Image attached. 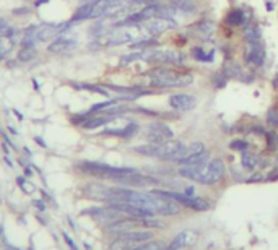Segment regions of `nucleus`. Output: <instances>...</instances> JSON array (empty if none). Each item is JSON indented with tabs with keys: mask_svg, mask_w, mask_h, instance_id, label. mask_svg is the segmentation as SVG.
Masks as SVG:
<instances>
[{
	"mask_svg": "<svg viewBox=\"0 0 278 250\" xmlns=\"http://www.w3.org/2000/svg\"><path fill=\"white\" fill-rule=\"evenodd\" d=\"M192 56H194L195 60H199V62H212L215 52L212 51L210 54H205L204 49H200V47H194V49H192Z\"/></svg>",
	"mask_w": 278,
	"mask_h": 250,
	"instance_id": "obj_27",
	"label": "nucleus"
},
{
	"mask_svg": "<svg viewBox=\"0 0 278 250\" xmlns=\"http://www.w3.org/2000/svg\"><path fill=\"white\" fill-rule=\"evenodd\" d=\"M267 122H269V125L272 129H277L278 127V111L270 109L269 114H267Z\"/></svg>",
	"mask_w": 278,
	"mask_h": 250,
	"instance_id": "obj_32",
	"label": "nucleus"
},
{
	"mask_svg": "<svg viewBox=\"0 0 278 250\" xmlns=\"http://www.w3.org/2000/svg\"><path fill=\"white\" fill-rule=\"evenodd\" d=\"M169 106L176 111H181V112H185V111H192L197 106V98L192 96V94H185V93H178L173 94L169 98Z\"/></svg>",
	"mask_w": 278,
	"mask_h": 250,
	"instance_id": "obj_15",
	"label": "nucleus"
},
{
	"mask_svg": "<svg viewBox=\"0 0 278 250\" xmlns=\"http://www.w3.org/2000/svg\"><path fill=\"white\" fill-rule=\"evenodd\" d=\"M7 250H18V249H17V247H12V246H8V247H7Z\"/></svg>",
	"mask_w": 278,
	"mask_h": 250,
	"instance_id": "obj_38",
	"label": "nucleus"
},
{
	"mask_svg": "<svg viewBox=\"0 0 278 250\" xmlns=\"http://www.w3.org/2000/svg\"><path fill=\"white\" fill-rule=\"evenodd\" d=\"M195 31H197V36H199L202 41H212L215 28H213V25L210 21H202V23H199V26L195 28Z\"/></svg>",
	"mask_w": 278,
	"mask_h": 250,
	"instance_id": "obj_20",
	"label": "nucleus"
},
{
	"mask_svg": "<svg viewBox=\"0 0 278 250\" xmlns=\"http://www.w3.org/2000/svg\"><path fill=\"white\" fill-rule=\"evenodd\" d=\"M78 169L85 174L93 175V177H99V179H109V180H116V182H124V180L129 177V175L135 174L137 171L132 167H116V166H109V164H103V163H92V161H83L78 164Z\"/></svg>",
	"mask_w": 278,
	"mask_h": 250,
	"instance_id": "obj_4",
	"label": "nucleus"
},
{
	"mask_svg": "<svg viewBox=\"0 0 278 250\" xmlns=\"http://www.w3.org/2000/svg\"><path fill=\"white\" fill-rule=\"evenodd\" d=\"M179 174L185 179L194 180V182L215 185L224 177L226 167H224V163L221 159H210V161L197 164V166H181Z\"/></svg>",
	"mask_w": 278,
	"mask_h": 250,
	"instance_id": "obj_2",
	"label": "nucleus"
},
{
	"mask_svg": "<svg viewBox=\"0 0 278 250\" xmlns=\"http://www.w3.org/2000/svg\"><path fill=\"white\" fill-rule=\"evenodd\" d=\"M147 77L153 88H181L194 83V77L190 73H178L168 68H154L147 73Z\"/></svg>",
	"mask_w": 278,
	"mask_h": 250,
	"instance_id": "obj_5",
	"label": "nucleus"
},
{
	"mask_svg": "<svg viewBox=\"0 0 278 250\" xmlns=\"http://www.w3.org/2000/svg\"><path fill=\"white\" fill-rule=\"evenodd\" d=\"M78 89H87V91H93V93H98V94H103V96H108L109 91L108 89H103V86H96V84H77Z\"/></svg>",
	"mask_w": 278,
	"mask_h": 250,
	"instance_id": "obj_30",
	"label": "nucleus"
},
{
	"mask_svg": "<svg viewBox=\"0 0 278 250\" xmlns=\"http://www.w3.org/2000/svg\"><path fill=\"white\" fill-rule=\"evenodd\" d=\"M10 47H12V44H5L3 39H0V60H2V58L5 57V54L8 52Z\"/></svg>",
	"mask_w": 278,
	"mask_h": 250,
	"instance_id": "obj_34",
	"label": "nucleus"
},
{
	"mask_svg": "<svg viewBox=\"0 0 278 250\" xmlns=\"http://www.w3.org/2000/svg\"><path fill=\"white\" fill-rule=\"evenodd\" d=\"M226 23L229 26H241L244 23V12L241 8H233L226 15Z\"/></svg>",
	"mask_w": 278,
	"mask_h": 250,
	"instance_id": "obj_23",
	"label": "nucleus"
},
{
	"mask_svg": "<svg viewBox=\"0 0 278 250\" xmlns=\"http://www.w3.org/2000/svg\"><path fill=\"white\" fill-rule=\"evenodd\" d=\"M156 46V41L154 39H150L148 36L142 39H137L135 42H132V49L135 51H145V49H152V47Z\"/></svg>",
	"mask_w": 278,
	"mask_h": 250,
	"instance_id": "obj_25",
	"label": "nucleus"
},
{
	"mask_svg": "<svg viewBox=\"0 0 278 250\" xmlns=\"http://www.w3.org/2000/svg\"><path fill=\"white\" fill-rule=\"evenodd\" d=\"M178 28V23L174 20H164V18H152L142 23V29L147 31L148 34H161L164 31Z\"/></svg>",
	"mask_w": 278,
	"mask_h": 250,
	"instance_id": "obj_13",
	"label": "nucleus"
},
{
	"mask_svg": "<svg viewBox=\"0 0 278 250\" xmlns=\"http://www.w3.org/2000/svg\"><path fill=\"white\" fill-rule=\"evenodd\" d=\"M133 151L143 156L156 158V159H164V161H181L185 156L187 146L183 141L178 140H169L164 143H148V145H140L135 146Z\"/></svg>",
	"mask_w": 278,
	"mask_h": 250,
	"instance_id": "obj_3",
	"label": "nucleus"
},
{
	"mask_svg": "<svg viewBox=\"0 0 278 250\" xmlns=\"http://www.w3.org/2000/svg\"><path fill=\"white\" fill-rule=\"evenodd\" d=\"M199 241V232L195 229H184L176 236L171 244L168 246V250H184L192 246H195V242Z\"/></svg>",
	"mask_w": 278,
	"mask_h": 250,
	"instance_id": "obj_12",
	"label": "nucleus"
},
{
	"mask_svg": "<svg viewBox=\"0 0 278 250\" xmlns=\"http://www.w3.org/2000/svg\"><path fill=\"white\" fill-rule=\"evenodd\" d=\"M153 237V234L143 229V231H129V232H122L119 234L114 241L109 244V250H133L137 247H140L142 244L148 242Z\"/></svg>",
	"mask_w": 278,
	"mask_h": 250,
	"instance_id": "obj_7",
	"label": "nucleus"
},
{
	"mask_svg": "<svg viewBox=\"0 0 278 250\" xmlns=\"http://www.w3.org/2000/svg\"><path fill=\"white\" fill-rule=\"evenodd\" d=\"M213 84H215V88H223L224 84H226V78H224V75H221V73H215V75H213Z\"/></svg>",
	"mask_w": 278,
	"mask_h": 250,
	"instance_id": "obj_33",
	"label": "nucleus"
},
{
	"mask_svg": "<svg viewBox=\"0 0 278 250\" xmlns=\"http://www.w3.org/2000/svg\"><path fill=\"white\" fill-rule=\"evenodd\" d=\"M127 2V0H96L93 3V10H92V18H101L104 17L106 13L109 12L111 8L119 7L121 3Z\"/></svg>",
	"mask_w": 278,
	"mask_h": 250,
	"instance_id": "obj_17",
	"label": "nucleus"
},
{
	"mask_svg": "<svg viewBox=\"0 0 278 250\" xmlns=\"http://www.w3.org/2000/svg\"><path fill=\"white\" fill-rule=\"evenodd\" d=\"M133 250H168V247L163 241H152V239H150L148 242L142 244L140 247H137Z\"/></svg>",
	"mask_w": 278,
	"mask_h": 250,
	"instance_id": "obj_26",
	"label": "nucleus"
},
{
	"mask_svg": "<svg viewBox=\"0 0 278 250\" xmlns=\"http://www.w3.org/2000/svg\"><path fill=\"white\" fill-rule=\"evenodd\" d=\"M244 38L247 42H262V33L257 25L249 23L244 28Z\"/></svg>",
	"mask_w": 278,
	"mask_h": 250,
	"instance_id": "obj_22",
	"label": "nucleus"
},
{
	"mask_svg": "<svg viewBox=\"0 0 278 250\" xmlns=\"http://www.w3.org/2000/svg\"><path fill=\"white\" fill-rule=\"evenodd\" d=\"M241 163H243V167L247 169V171H252V169L257 167V163L259 159L255 156L254 153H249V151H243V158H241Z\"/></svg>",
	"mask_w": 278,
	"mask_h": 250,
	"instance_id": "obj_24",
	"label": "nucleus"
},
{
	"mask_svg": "<svg viewBox=\"0 0 278 250\" xmlns=\"http://www.w3.org/2000/svg\"><path fill=\"white\" fill-rule=\"evenodd\" d=\"M171 7L176 10V13L192 15L195 12L194 0H171Z\"/></svg>",
	"mask_w": 278,
	"mask_h": 250,
	"instance_id": "obj_19",
	"label": "nucleus"
},
{
	"mask_svg": "<svg viewBox=\"0 0 278 250\" xmlns=\"http://www.w3.org/2000/svg\"><path fill=\"white\" fill-rule=\"evenodd\" d=\"M36 54V51H34V47H21V51H20V54H18V58L21 62H30L31 58L34 57Z\"/></svg>",
	"mask_w": 278,
	"mask_h": 250,
	"instance_id": "obj_31",
	"label": "nucleus"
},
{
	"mask_svg": "<svg viewBox=\"0 0 278 250\" xmlns=\"http://www.w3.org/2000/svg\"><path fill=\"white\" fill-rule=\"evenodd\" d=\"M13 34H15V29L7 23V21L0 18V39H10V38H13Z\"/></svg>",
	"mask_w": 278,
	"mask_h": 250,
	"instance_id": "obj_28",
	"label": "nucleus"
},
{
	"mask_svg": "<svg viewBox=\"0 0 278 250\" xmlns=\"http://www.w3.org/2000/svg\"><path fill=\"white\" fill-rule=\"evenodd\" d=\"M207 161H210V153L205 150L204 153L195 154V156L181 159L179 164H181V166H197V164H204V163H207Z\"/></svg>",
	"mask_w": 278,
	"mask_h": 250,
	"instance_id": "obj_21",
	"label": "nucleus"
},
{
	"mask_svg": "<svg viewBox=\"0 0 278 250\" xmlns=\"http://www.w3.org/2000/svg\"><path fill=\"white\" fill-rule=\"evenodd\" d=\"M142 60V52L137 51V52H130V54H125L121 57V65H129L132 62H138Z\"/></svg>",
	"mask_w": 278,
	"mask_h": 250,
	"instance_id": "obj_29",
	"label": "nucleus"
},
{
	"mask_svg": "<svg viewBox=\"0 0 278 250\" xmlns=\"http://www.w3.org/2000/svg\"><path fill=\"white\" fill-rule=\"evenodd\" d=\"M142 25H135V26H114L108 33L101 34L104 36V44L108 46H121V44H127V42H135L137 39H142L145 36L140 34ZM98 36V38H101Z\"/></svg>",
	"mask_w": 278,
	"mask_h": 250,
	"instance_id": "obj_6",
	"label": "nucleus"
},
{
	"mask_svg": "<svg viewBox=\"0 0 278 250\" xmlns=\"http://www.w3.org/2000/svg\"><path fill=\"white\" fill-rule=\"evenodd\" d=\"M77 46V39L72 38L68 34H61L56 41H52L49 44V52L54 54H61V52H68Z\"/></svg>",
	"mask_w": 278,
	"mask_h": 250,
	"instance_id": "obj_16",
	"label": "nucleus"
},
{
	"mask_svg": "<svg viewBox=\"0 0 278 250\" xmlns=\"http://www.w3.org/2000/svg\"><path fill=\"white\" fill-rule=\"evenodd\" d=\"M85 195L88 198L96 201L108 203H127L133 205L137 208H142L152 215L159 216H174L179 215V206L176 201L164 198L154 192H137L133 189H122V187H108L103 184H88L83 189Z\"/></svg>",
	"mask_w": 278,
	"mask_h": 250,
	"instance_id": "obj_1",
	"label": "nucleus"
},
{
	"mask_svg": "<svg viewBox=\"0 0 278 250\" xmlns=\"http://www.w3.org/2000/svg\"><path fill=\"white\" fill-rule=\"evenodd\" d=\"M63 239H65L67 246H68V247H70L72 250H78V249H77V246H75V244H73V241H72V239H70V237H68V236H67V234H63Z\"/></svg>",
	"mask_w": 278,
	"mask_h": 250,
	"instance_id": "obj_36",
	"label": "nucleus"
},
{
	"mask_svg": "<svg viewBox=\"0 0 278 250\" xmlns=\"http://www.w3.org/2000/svg\"><path fill=\"white\" fill-rule=\"evenodd\" d=\"M138 130H140V125L137 124V122H129L125 127H122V129H117V130H106V134H111V135H119L122 138H132L138 134Z\"/></svg>",
	"mask_w": 278,
	"mask_h": 250,
	"instance_id": "obj_18",
	"label": "nucleus"
},
{
	"mask_svg": "<svg viewBox=\"0 0 278 250\" xmlns=\"http://www.w3.org/2000/svg\"><path fill=\"white\" fill-rule=\"evenodd\" d=\"M156 195H161L164 198H169L176 201L179 205H184L187 208L190 210H195V211H207L210 208L208 201H205L204 198H197V196H192V195H187V194H179V192H169V190H152Z\"/></svg>",
	"mask_w": 278,
	"mask_h": 250,
	"instance_id": "obj_8",
	"label": "nucleus"
},
{
	"mask_svg": "<svg viewBox=\"0 0 278 250\" xmlns=\"http://www.w3.org/2000/svg\"><path fill=\"white\" fill-rule=\"evenodd\" d=\"M246 62L252 67H262L265 63V49L262 42H247L246 47Z\"/></svg>",
	"mask_w": 278,
	"mask_h": 250,
	"instance_id": "obj_14",
	"label": "nucleus"
},
{
	"mask_svg": "<svg viewBox=\"0 0 278 250\" xmlns=\"http://www.w3.org/2000/svg\"><path fill=\"white\" fill-rule=\"evenodd\" d=\"M231 146L234 150H239V151H246V148H247V145H246L244 141H233Z\"/></svg>",
	"mask_w": 278,
	"mask_h": 250,
	"instance_id": "obj_35",
	"label": "nucleus"
},
{
	"mask_svg": "<svg viewBox=\"0 0 278 250\" xmlns=\"http://www.w3.org/2000/svg\"><path fill=\"white\" fill-rule=\"evenodd\" d=\"M78 2L82 3V5H87V3H94L96 0H78Z\"/></svg>",
	"mask_w": 278,
	"mask_h": 250,
	"instance_id": "obj_37",
	"label": "nucleus"
},
{
	"mask_svg": "<svg viewBox=\"0 0 278 250\" xmlns=\"http://www.w3.org/2000/svg\"><path fill=\"white\" fill-rule=\"evenodd\" d=\"M142 52V60L143 62H152V63H183L184 56L176 51L169 49H145Z\"/></svg>",
	"mask_w": 278,
	"mask_h": 250,
	"instance_id": "obj_9",
	"label": "nucleus"
},
{
	"mask_svg": "<svg viewBox=\"0 0 278 250\" xmlns=\"http://www.w3.org/2000/svg\"><path fill=\"white\" fill-rule=\"evenodd\" d=\"M83 215H90L93 218L94 221H98L99 224H104V226H109L112 222L119 221V220H124L125 215L121 213L119 210L112 208V206H94V208H88L83 211Z\"/></svg>",
	"mask_w": 278,
	"mask_h": 250,
	"instance_id": "obj_10",
	"label": "nucleus"
},
{
	"mask_svg": "<svg viewBox=\"0 0 278 250\" xmlns=\"http://www.w3.org/2000/svg\"><path fill=\"white\" fill-rule=\"evenodd\" d=\"M145 137L150 143H164L174 138V132L164 122H152L147 125Z\"/></svg>",
	"mask_w": 278,
	"mask_h": 250,
	"instance_id": "obj_11",
	"label": "nucleus"
}]
</instances>
